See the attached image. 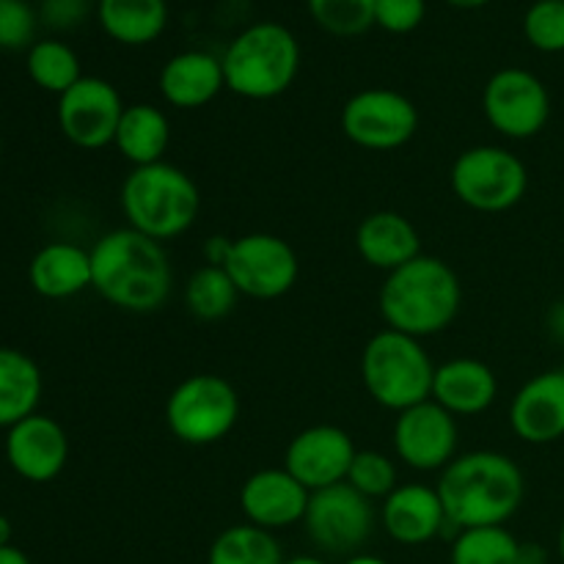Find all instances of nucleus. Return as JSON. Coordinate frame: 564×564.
<instances>
[{"label":"nucleus","mask_w":564,"mask_h":564,"mask_svg":"<svg viewBox=\"0 0 564 564\" xmlns=\"http://www.w3.org/2000/svg\"><path fill=\"white\" fill-rule=\"evenodd\" d=\"M174 268L163 242L130 229H113L91 248V290L110 306L130 314H152L165 306Z\"/></svg>","instance_id":"nucleus-1"},{"label":"nucleus","mask_w":564,"mask_h":564,"mask_svg":"<svg viewBox=\"0 0 564 564\" xmlns=\"http://www.w3.org/2000/svg\"><path fill=\"white\" fill-rule=\"evenodd\" d=\"M113 147L119 149L127 163H132V169L163 163L171 147L169 116L149 102L127 105L119 130H116Z\"/></svg>","instance_id":"nucleus-25"},{"label":"nucleus","mask_w":564,"mask_h":564,"mask_svg":"<svg viewBox=\"0 0 564 564\" xmlns=\"http://www.w3.org/2000/svg\"><path fill=\"white\" fill-rule=\"evenodd\" d=\"M499 397V378L479 358H452L435 367L433 397L455 419L490 411Z\"/></svg>","instance_id":"nucleus-20"},{"label":"nucleus","mask_w":564,"mask_h":564,"mask_svg":"<svg viewBox=\"0 0 564 564\" xmlns=\"http://www.w3.org/2000/svg\"><path fill=\"white\" fill-rule=\"evenodd\" d=\"M97 22L105 36L124 47H147L169 28L165 0H97Z\"/></svg>","instance_id":"nucleus-24"},{"label":"nucleus","mask_w":564,"mask_h":564,"mask_svg":"<svg viewBox=\"0 0 564 564\" xmlns=\"http://www.w3.org/2000/svg\"><path fill=\"white\" fill-rule=\"evenodd\" d=\"M549 325H551V330H554V334L564 341V303H556L554 312H551V317H549Z\"/></svg>","instance_id":"nucleus-39"},{"label":"nucleus","mask_w":564,"mask_h":564,"mask_svg":"<svg viewBox=\"0 0 564 564\" xmlns=\"http://www.w3.org/2000/svg\"><path fill=\"white\" fill-rule=\"evenodd\" d=\"M39 11L28 0H0V50H31Z\"/></svg>","instance_id":"nucleus-34"},{"label":"nucleus","mask_w":564,"mask_h":564,"mask_svg":"<svg viewBox=\"0 0 564 564\" xmlns=\"http://www.w3.org/2000/svg\"><path fill=\"white\" fill-rule=\"evenodd\" d=\"M438 496L449 527H505L527 499L521 466L501 452H466L441 471Z\"/></svg>","instance_id":"nucleus-2"},{"label":"nucleus","mask_w":564,"mask_h":564,"mask_svg":"<svg viewBox=\"0 0 564 564\" xmlns=\"http://www.w3.org/2000/svg\"><path fill=\"white\" fill-rule=\"evenodd\" d=\"M36 11L39 22L53 31H72L88 17V0H42Z\"/></svg>","instance_id":"nucleus-36"},{"label":"nucleus","mask_w":564,"mask_h":564,"mask_svg":"<svg viewBox=\"0 0 564 564\" xmlns=\"http://www.w3.org/2000/svg\"><path fill=\"white\" fill-rule=\"evenodd\" d=\"M158 86L171 108L198 110L226 88L224 64L218 55L204 53V50H185L165 61Z\"/></svg>","instance_id":"nucleus-21"},{"label":"nucleus","mask_w":564,"mask_h":564,"mask_svg":"<svg viewBox=\"0 0 564 564\" xmlns=\"http://www.w3.org/2000/svg\"><path fill=\"white\" fill-rule=\"evenodd\" d=\"M510 430L532 446L564 438V369H549L529 378L510 402Z\"/></svg>","instance_id":"nucleus-18"},{"label":"nucleus","mask_w":564,"mask_h":564,"mask_svg":"<svg viewBox=\"0 0 564 564\" xmlns=\"http://www.w3.org/2000/svg\"><path fill=\"white\" fill-rule=\"evenodd\" d=\"M356 452L347 430L336 427V424H314V427L301 430L290 441L284 468L308 494H317V490L345 482Z\"/></svg>","instance_id":"nucleus-15"},{"label":"nucleus","mask_w":564,"mask_h":564,"mask_svg":"<svg viewBox=\"0 0 564 564\" xmlns=\"http://www.w3.org/2000/svg\"><path fill=\"white\" fill-rule=\"evenodd\" d=\"M284 564H328L323 560V556H306V554H301V556H292V560H286Z\"/></svg>","instance_id":"nucleus-43"},{"label":"nucleus","mask_w":564,"mask_h":564,"mask_svg":"<svg viewBox=\"0 0 564 564\" xmlns=\"http://www.w3.org/2000/svg\"><path fill=\"white\" fill-rule=\"evenodd\" d=\"M345 564H389V562L380 560V556H372V554H352V556H347Z\"/></svg>","instance_id":"nucleus-41"},{"label":"nucleus","mask_w":564,"mask_h":564,"mask_svg":"<svg viewBox=\"0 0 564 564\" xmlns=\"http://www.w3.org/2000/svg\"><path fill=\"white\" fill-rule=\"evenodd\" d=\"M521 540L505 527L460 529L452 543V564H518Z\"/></svg>","instance_id":"nucleus-30"},{"label":"nucleus","mask_w":564,"mask_h":564,"mask_svg":"<svg viewBox=\"0 0 564 564\" xmlns=\"http://www.w3.org/2000/svg\"><path fill=\"white\" fill-rule=\"evenodd\" d=\"M482 113L499 135L527 141L540 135L551 119V94L534 72L505 66L482 88Z\"/></svg>","instance_id":"nucleus-9"},{"label":"nucleus","mask_w":564,"mask_h":564,"mask_svg":"<svg viewBox=\"0 0 564 564\" xmlns=\"http://www.w3.org/2000/svg\"><path fill=\"white\" fill-rule=\"evenodd\" d=\"M356 251L369 268L386 275L422 257V235L405 215L380 209L367 215L356 229Z\"/></svg>","instance_id":"nucleus-22"},{"label":"nucleus","mask_w":564,"mask_h":564,"mask_svg":"<svg viewBox=\"0 0 564 564\" xmlns=\"http://www.w3.org/2000/svg\"><path fill=\"white\" fill-rule=\"evenodd\" d=\"M33 292L47 301H66L91 290V251L75 242L55 240L39 248L28 264Z\"/></svg>","instance_id":"nucleus-23"},{"label":"nucleus","mask_w":564,"mask_h":564,"mask_svg":"<svg viewBox=\"0 0 564 564\" xmlns=\"http://www.w3.org/2000/svg\"><path fill=\"white\" fill-rule=\"evenodd\" d=\"M224 270L231 275L240 295L253 301H275L295 286L301 262L284 237L253 231L231 240Z\"/></svg>","instance_id":"nucleus-10"},{"label":"nucleus","mask_w":564,"mask_h":564,"mask_svg":"<svg viewBox=\"0 0 564 564\" xmlns=\"http://www.w3.org/2000/svg\"><path fill=\"white\" fill-rule=\"evenodd\" d=\"M341 132L369 152H391L419 132V108L394 88H364L341 108Z\"/></svg>","instance_id":"nucleus-11"},{"label":"nucleus","mask_w":564,"mask_h":564,"mask_svg":"<svg viewBox=\"0 0 564 564\" xmlns=\"http://www.w3.org/2000/svg\"><path fill=\"white\" fill-rule=\"evenodd\" d=\"M345 482L350 485V488H356L361 496H367L369 501L375 499L383 501L386 496L400 485V477H397V463L391 460L386 452L358 449L356 457H352L350 474H347Z\"/></svg>","instance_id":"nucleus-32"},{"label":"nucleus","mask_w":564,"mask_h":564,"mask_svg":"<svg viewBox=\"0 0 564 564\" xmlns=\"http://www.w3.org/2000/svg\"><path fill=\"white\" fill-rule=\"evenodd\" d=\"M240 290L235 286L231 275L218 264H204L187 279L185 284V306L193 317L204 323H215L235 312L240 301Z\"/></svg>","instance_id":"nucleus-29"},{"label":"nucleus","mask_w":564,"mask_h":564,"mask_svg":"<svg viewBox=\"0 0 564 564\" xmlns=\"http://www.w3.org/2000/svg\"><path fill=\"white\" fill-rule=\"evenodd\" d=\"M11 545V521L6 516H0V549Z\"/></svg>","instance_id":"nucleus-42"},{"label":"nucleus","mask_w":564,"mask_h":564,"mask_svg":"<svg viewBox=\"0 0 564 564\" xmlns=\"http://www.w3.org/2000/svg\"><path fill=\"white\" fill-rule=\"evenodd\" d=\"M119 88L105 77L83 75L75 86L58 97V127L66 141L86 152L113 147L116 130L124 116Z\"/></svg>","instance_id":"nucleus-13"},{"label":"nucleus","mask_w":564,"mask_h":564,"mask_svg":"<svg viewBox=\"0 0 564 564\" xmlns=\"http://www.w3.org/2000/svg\"><path fill=\"white\" fill-rule=\"evenodd\" d=\"M457 419L435 400L397 413L394 452L413 471H444L457 457Z\"/></svg>","instance_id":"nucleus-14"},{"label":"nucleus","mask_w":564,"mask_h":564,"mask_svg":"<svg viewBox=\"0 0 564 564\" xmlns=\"http://www.w3.org/2000/svg\"><path fill=\"white\" fill-rule=\"evenodd\" d=\"M518 564H549V551H545L540 543H521Z\"/></svg>","instance_id":"nucleus-37"},{"label":"nucleus","mask_w":564,"mask_h":564,"mask_svg":"<svg viewBox=\"0 0 564 564\" xmlns=\"http://www.w3.org/2000/svg\"><path fill=\"white\" fill-rule=\"evenodd\" d=\"M457 202L477 213H507L518 207L529 191V169L505 147H471L457 154L449 171Z\"/></svg>","instance_id":"nucleus-8"},{"label":"nucleus","mask_w":564,"mask_h":564,"mask_svg":"<svg viewBox=\"0 0 564 564\" xmlns=\"http://www.w3.org/2000/svg\"><path fill=\"white\" fill-rule=\"evenodd\" d=\"M119 204L130 229L169 242L196 224L202 213V191L191 174L163 160L132 169L121 182Z\"/></svg>","instance_id":"nucleus-4"},{"label":"nucleus","mask_w":564,"mask_h":564,"mask_svg":"<svg viewBox=\"0 0 564 564\" xmlns=\"http://www.w3.org/2000/svg\"><path fill=\"white\" fill-rule=\"evenodd\" d=\"M42 391L39 364L17 347H0V427L9 430L39 413Z\"/></svg>","instance_id":"nucleus-26"},{"label":"nucleus","mask_w":564,"mask_h":564,"mask_svg":"<svg viewBox=\"0 0 564 564\" xmlns=\"http://www.w3.org/2000/svg\"><path fill=\"white\" fill-rule=\"evenodd\" d=\"M308 540L323 554L352 556L375 532V507L347 482L312 494L303 518Z\"/></svg>","instance_id":"nucleus-12"},{"label":"nucleus","mask_w":564,"mask_h":564,"mask_svg":"<svg viewBox=\"0 0 564 564\" xmlns=\"http://www.w3.org/2000/svg\"><path fill=\"white\" fill-rule=\"evenodd\" d=\"M319 31L336 39L364 36L375 28V0H306Z\"/></svg>","instance_id":"nucleus-31"},{"label":"nucleus","mask_w":564,"mask_h":564,"mask_svg":"<svg viewBox=\"0 0 564 564\" xmlns=\"http://www.w3.org/2000/svg\"><path fill=\"white\" fill-rule=\"evenodd\" d=\"M427 17V0H375V28L394 36L413 33Z\"/></svg>","instance_id":"nucleus-35"},{"label":"nucleus","mask_w":564,"mask_h":564,"mask_svg":"<svg viewBox=\"0 0 564 564\" xmlns=\"http://www.w3.org/2000/svg\"><path fill=\"white\" fill-rule=\"evenodd\" d=\"M240 422V394L220 375L198 372L182 380L165 402L171 435L187 446H213Z\"/></svg>","instance_id":"nucleus-7"},{"label":"nucleus","mask_w":564,"mask_h":564,"mask_svg":"<svg viewBox=\"0 0 564 564\" xmlns=\"http://www.w3.org/2000/svg\"><path fill=\"white\" fill-rule=\"evenodd\" d=\"M25 69L28 77H31L42 91L55 94V97L69 91V88L83 77L80 58H77L75 50L66 42H61V39H39V42H33L31 50H28Z\"/></svg>","instance_id":"nucleus-28"},{"label":"nucleus","mask_w":564,"mask_h":564,"mask_svg":"<svg viewBox=\"0 0 564 564\" xmlns=\"http://www.w3.org/2000/svg\"><path fill=\"white\" fill-rule=\"evenodd\" d=\"M446 6H452V9H463V11H474V9H482V6H488L490 0H444Z\"/></svg>","instance_id":"nucleus-40"},{"label":"nucleus","mask_w":564,"mask_h":564,"mask_svg":"<svg viewBox=\"0 0 564 564\" xmlns=\"http://www.w3.org/2000/svg\"><path fill=\"white\" fill-rule=\"evenodd\" d=\"M523 36L540 53H564V0H534L523 14Z\"/></svg>","instance_id":"nucleus-33"},{"label":"nucleus","mask_w":564,"mask_h":564,"mask_svg":"<svg viewBox=\"0 0 564 564\" xmlns=\"http://www.w3.org/2000/svg\"><path fill=\"white\" fill-rule=\"evenodd\" d=\"M0 564H31V560L25 556V551L6 545V549H0Z\"/></svg>","instance_id":"nucleus-38"},{"label":"nucleus","mask_w":564,"mask_h":564,"mask_svg":"<svg viewBox=\"0 0 564 564\" xmlns=\"http://www.w3.org/2000/svg\"><path fill=\"white\" fill-rule=\"evenodd\" d=\"M380 527L394 543L424 545L438 538L446 521L438 490L430 485H397L380 505Z\"/></svg>","instance_id":"nucleus-19"},{"label":"nucleus","mask_w":564,"mask_h":564,"mask_svg":"<svg viewBox=\"0 0 564 564\" xmlns=\"http://www.w3.org/2000/svg\"><path fill=\"white\" fill-rule=\"evenodd\" d=\"M6 460L25 482H53L69 460V435L53 416L33 413L9 427Z\"/></svg>","instance_id":"nucleus-16"},{"label":"nucleus","mask_w":564,"mask_h":564,"mask_svg":"<svg viewBox=\"0 0 564 564\" xmlns=\"http://www.w3.org/2000/svg\"><path fill=\"white\" fill-rule=\"evenodd\" d=\"M556 549H560V560L564 562V521L560 527V538H556Z\"/></svg>","instance_id":"nucleus-44"},{"label":"nucleus","mask_w":564,"mask_h":564,"mask_svg":"<svg viewBox=\"0 0 564 564\" xmlns=\"http://www.w3.org/2000/svg\"><path fill=\"white\" fill-rule=\"evenodd\" d=\"M284 551L273 532L253 527V523H237L224 529L213 540L207 554V564H284Z\"/></svg>","instance_id":"nucleus-27"},{"label":"nucleus","mask_w":564,"mask_h":564,"mask_svg":"<svg viewBox=\"0 0 564 564\" xmlns=\"http://www.w3.org/2000/svg\"><path fill=\"white\" fill-rule=\"evenodd\" d=\"M435 364L422 339L380 330L364 345L361 380L367 394L386 411L402 413L433 397Z\"/></svg>","instance_id":"nucleus-6"},{"label":"nucleus","mask_w":564,"mask_h":564,"mask_svg":"<svg viewBox=\"0 0 564 564\" xmlns=\"http://www.w3.org/2000/svg\"><path fill=\"white\" fill-rule=\"evenodd\" d=\"M220 64L231 94L264 102L290 91L295 83L301 72V44L286 25L262 20L248 25L226 44Z\"/></svg>","instance_id":"nucleus-5"},{"label":"nucleus","mask_w":564,"mask_h":564,"mask_svg":"<svg viewBox=\"0 0 564 564\" xmlns=\"http://www.w3.org/2000/svg\"><path fill=\"white\" fill-rule=\"evenodd\" d=\"M308 499L312 494L284 466L262 468L251 474L240 488V510L246 523H253L264 532H279L303 523Z\"/></svg>","instance_id":"nucleus-17"},{"label":"nucleus","mask_w":564,"mask_h":564,"mask_svg":"<svg viewBox=\"0 0 564 564\" xmlns=\"http://www.w3.org/2000/svg\"><path fill=\"white\" fill-rule=\"evenodd\" d=\"M378 303L391 330L427 339L449 328L460 314V275L444 259L422 253L386 275Z\"/></svg>","instance_id":"nucleus-3"}]
</instances>
